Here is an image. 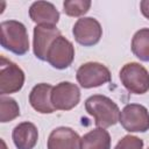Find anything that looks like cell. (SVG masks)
Wrapping results in <instances>:
<instances>
[{"label":"cell","mask_w":149,"mask_h":149,"mask_svg":"<svg viewBox=\"0 0 149 149\" xmlns=\"http://www.w3.org/2000/svg\"><path fill=\"white\" fill-rule=\"evenodd\" d=\"M24 79L23 70L2 55L0 57V94L6 95L19 92L23 87Z\"/></svg>","instance_id":"277c9868"},{"label":"cell","mask_w":149,"mask_h":149,"mask_svg":"<svg viewBox=\"0 0 149 149\" xmlns=\"http://www.w3.org/2000/svg\"><path fill=\"white\" fill-rule=\"evenodd\" d=\"M80 136L70 127L61 126L51 130L47 148L48 149H80Z\"/></svg>","instance_id":"8fae6325"},{"label":"cell","mask_w":149,"mask_h":149,"mask_svg":"<svg viewBox=\"0 0 149 149\" xmlns=\"http://www.w3.org/2000/svg\"><path fill=\"white\" fill-rule=\"evenodd\" d=\"M132 51L140 61L149 62V28H142L134 34Z\"/></svg>","instance_id":"2e32d148"},{"label":"cell","mask_w":149,"mask_h":149,"mask_svg":"<svg viewBox=\"0 0 149 149\" xmlns=\"http://www.w3.org/2000/svg\"><path fill=\"white\" fill-rule=\"evenodd\" d=\"M80 101V90L71 81H61L54 86L51 104L55 111H70Z\"/></svg>","instance_id":"9c48e42d"},{"label":"cell","mask_w":149,"mask_h":149,"mask_svg":"<svg viewBox=\"0 0 149 149\" xmlns=\"http://www.w3.org/2000/svg\"><path fill=\"white\" fill-rule=\"evenodd\" d=\"M1 143H2V147H3L2 149H7V148H6V143H5V141H3V140H1Z\"/></svg>","instance_id":"44dd1931"},{"label":"cell","mask_w":149,"mask_h":149,"mask_svg":"<svg viewBox=\"0 0 149 149\" xmlns=\"http://www.w3.org/2000/svg\"><path fill=\"white\" fill-rule=\"evenodd\" d=\"M80 149H111V135L106 128H94L80 139Z\"/></svg>","instance_id":"9a60e30c"},{"label":"cell","mask_w":149,"mask_h":149,"mask_svg":"<svg viewBox=\"0 0 149 149\" xmlns=\"http://www.w3.org/2000/svg\"><path fill=\"white\" fill-rule=\"evenodd\" d=\"M119 122L129 133H146L149 130V112L140 104H128L119 115Z\"/></svg>","instance_id":"8992f818"},{"label":"cell","mask_w":149,"mask_h":149,"mask_svg":"<svg viewBox=\"0 0 149 149\" xmlns=\"http://www.w3.org/2000/svg\"><path fill=\"white\" fill-rule=\"evenodd\" d=\"M119 77L123 87L133 94H144L149 91V72L140 63H126L121 68Z\"/></svg>","instance_id":"3957f363"},{"label":"cell","mask_w":149,"mask_h":149,"mask_svg":"<svg viewBox=\"0 0 149 149\" xmlns=\"http://www.w3.org/2000/svg\"><path fill=\"white\" fill-rule=\"evenodd\" d=\"M148 149H149V148H148Z\"/></svg>","instance_id":"7402d4cb"},{"label":"cell","mask_w":149,"mask_h":149,"mask_svg":"<svg viewBox=\"0 0 149 149\" xmlns=\"http://www.w3.org/2000/svg\"><path fill=\"white\" fill-rule=\"evenodd\" d=\"M1 47L15 55L22 56L29 50V36L26 26L16 20H7L0 23Z\"/></svg>","instance_id":"7a4b0ae2"},{"label":"cell","mask_w":149,"mask_h":149,"mask_svg":"<svg viewBox=\"0 0 149 149\" xmlns=\"http://www.w3.org/2000/svg\"><path fill=\"white\" fill-rule=\"evenodd\" d=\"M29 17L36 26H56L59 21V12L49 1H35L29 7Z\"/></svg>","instance_id":"4fadbf2b"},{"label":"cell","mask_w":149,"mask_h":149,"mask_svg":"<svg viewBox=\"0 0 149 149\" xmlns=\"http://www.w3.org/2000/svg\"><path fill=\"white\" fill-rule=\"evenodd\" d=\"M86 112L93 116L94 123L99 128H108L119 122V106L108 97L93 94L85 100Z\"/></svg>","instance_id":"6da1fadb"},{"label":"cell","mask_w":149,"mask_h":149,"mask_svg":"<svg viewBox=\"0 0 149 149\" xmlns=\"http://www.w3.org/2000/svg\"><path fill=\"white\" fill-rule=\"evenodd\" d=\"M74 59V47L64 36H58L50 45L47 54V62L57 70L68 69Z\"/></svg>","instance_id":"52a82bcc"},{"label":"cell","mask_w":149,"mask_h":149,"mask_svg":"<svg viewBox=\"0 0 149 149\" xmlns=\"http://www.w3.org/2000/svg\"><path fill=\"white\" fill-rule=\"evenodd\" d=\"M61 36V30L56 26L38 24L34 28L33 51L37 59L47 61V54L51 43Z\"/></svg>","instance_id":"30bf717a"},{"label":"cell","mask_w":149,"mask_h":149,"mask_svg":"<svg viewBox=\"0 0 149 149\" xmlns=\"http://www.w3.org/2000/svg\"><path fill=\"white\" fill-rule=\"evenodd\" d=\"M76 78L83 88L99 87L112 79L109 69L99 62H87L81 64L77 72Z\"/></svg>","instance_id":"5b68a950"},{"label":"cell","mask_w":149,"mask_h":149,"mask_svg":"<svg viewBox=\"0 0 149 149\" xmlns=\"http://www.w3.org/2000/svg\"><path fill=\"white\" fill-rule=\"evenodd\" d=\"M0 122L6 123L14 119H16L20 115V107L15 99L10 97L1 95L0 98Z\"/></svg>","instance_id":"e0dca14e"},{"label":"cell","mask_w":149,"mask_h":149,"mask_svg":"<svg viewBox=\"0 0 149 149\" xmlns=\"http://www.w3.org/2000/svg\"><path fill=\"white\" fill-rule=\"evenodd\" d=\"M72 34L76 42L80 45L93 47L99 43L102 36V28L97 19L86 16L76 21L72 28Z\"/></svg>","instance_id":"ba28073f"},{"label":"cell","mask_w":149,"mask_h":149,"mask_svg":"<svg viewBox=\"0 0 149 149\" xmlns=\"http://www.w3.org/2000/svg\"><path fill=\"white\" fill-rule=\"evenodd\" d=\"M91 5L90 0H65L63 2V10L68 16L79 17L90 10Z\"/></svg>","instance_id":"ac0fdd59"},{"label":"cell","mask_w":149,"mask_h":149,"mask_svg":"<svg viewBox=\"0 0 149 149\" xmlns=\"http://www.w3.org/2000/svg\"><path fill=\"white\" fill-rule=\"evenodd\" d=\"M54 86L48 83H40L35 85L29 93L30 106L41 114H51L55 108L51 104V92Z\"/></svg>","instance_id":"7c38bea8"},{"label":"cell","mask_w":149,"mask_h":149,"mask_svg":"<svg viewBox=\"0 0 149 149\" xmlns=\"http://www.w3.org/2000/svg\"><path fill=\"white\" fill-rule=\"evenodd\" d=\"M140 9L142 15L149 20V0H142L140 2Z\"/></svg>","instance_id":"ffe728a7"},{"label":"cell","mask_w":149,"mask_h":149,"mask_svg":"<svg viewBox=\"0 0 149 149\" xmlns=\"http://www.w3.org/2000/svg\"><path fill=\"white\" fill-rule=\"evenodd\" d=\"M12 139L16 149H34L38 140L37 127L33 122L23 121L14 127Z\"/></svg>","instance_id":"5bb4252c"},{"label":"cell","mask_w":149,"mask_h":149,"mask_svg":"<svg viewBox=\"0 0 149 149\" xmlns=\"http://www.w3.org/2000/svg\"><path fill=\"white\" fill-rule=\"evenodd\" d=\"M143 144L142 139L134 135H126L116 143L114 149H143Z\"/></svg>","instance_id":"d6986e66"}]
</instances>
